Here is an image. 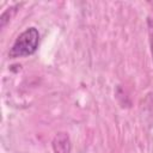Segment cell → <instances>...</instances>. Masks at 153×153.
Masks as SVG:
<instances>
[{
  "label": "cell",
  "mask_w": 153,
  "mask_h": 153,
  "mask_svg": "<svg viewBox=\"0 0 153 153\" xmlns=\"http://www.w3.org/2000/svg\"><path fill=\"white\" fill-rule=\"evenodd\" d=\"M39 44V32L36 27L31 26L24 30L14 41L8 55L11 57H24L32 55Z\"/></svg>",
  "instance_id": "obj_1"
},
{
  "label": "cell",
  "mask_w": 153,
  "mask_h": 153,
  "mask_svg": "<svg viewBox=\"0 0 153 153\" xmlns=\"http://www.w3.org/2000/svg\"><path fill=\"white\" fill-rule=\"evenodd\" d=\"M71 139L66 133H59L53 139L54 153H71Z\"/></svg>",
  "instance_id": "obj_2"
},
{
  "label": "cell",
  "mask_w": 153,
  "mask_h": 153,
  "mask_svg": "<svg viewBox=\"0 0 153 153\" xmlns=\"http://www.w3.org/2000/svg\"><path fill=\"white\" fill-rule=\"evenodd\" d=\"M151 53H152V57H153V37L151 38Z\"/></svg>",
  "instance_id": "obj_3"
}]
</instances>
